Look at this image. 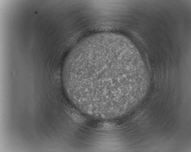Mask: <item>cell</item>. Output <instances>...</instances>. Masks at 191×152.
Segmentation results:
<instances>
[{
	"label": "cell",
	"mask_w": 191,
	"mask_h": 152,
	"mask_svg": "<svg viewBox=\"0 0 191 152\" xmlns=\"http://www.w3.org/2000/svg\"><path fill=\"white\" fill-rule=\"evenodd\" d=\"M112 53L104 51L93 54L78 66L77 73L84 74L83 78L108 83L116 95L122 89L142 86L147 82V71L134 56L124 52L115 62L117 57L114 59Z\"/></svg>",
	"instance_id": "6da1fadb"
}]
</instances>
